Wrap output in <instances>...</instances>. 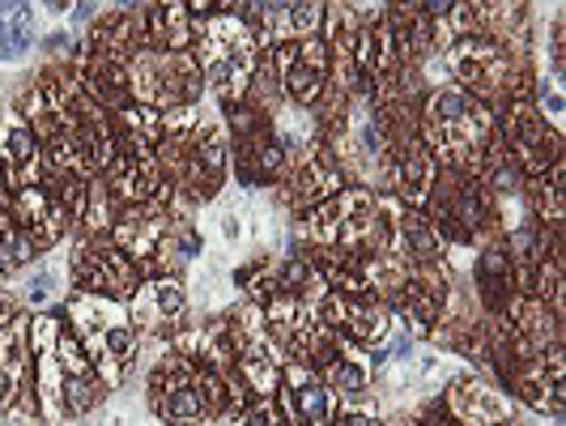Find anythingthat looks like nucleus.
I'll list each match as a JSON object with an SVG mask.
<instances>
[{"label": "nucleus", "instance_id": "21", "mask_svg": "<svg viewBox=\"0 0 566 426\" xmlns=\"http://www.w3.org/2000/svg\"><path fill=\"white\" fill-rule=\"evenodd\" d=\"M90 18H94V4H77L73 9V22H90Z\"/></svg>", "mask_w": 566, "mask_h": 426}, {"label": "nucleus", "instance_id": "17", "mask_svg": "<svg viewBox=\"0 0 566 426\" xmlns=\"http://www.w3.org/2000/svg\"><path fill=\"white\" fill-rule=\"evenodd\" d=\"M39 256V243L30 239L27 230L13 222V214L0 205V273H18V269H30Z\"/></svg>", "mask_w": 566, "mask_h": 426}, {"label": "nucleus", "instance_id": "18", "mask_svg": "<svg viewBox=\"0 0 566 426\" xmlns=\"http://www.w3.org/2000/svg\"><path fill=\"white\" fill-rule=\"evenodd\" d=\"M52 299H56V273L48 264H39L27 278V303L30 308H48Z\"/></svg>", "mask_w": 566, "mask_h": 426}, {"label": "nucleus", "instance_id": "15", "mask_svg": "<svg viewBox=\"0 0 566 426\" xmlns=\"http://www.w3.org/2000/svg\"><path fill=\"white\" fill-rule=\"evenodd\" d=\"M82 90L103 107V112H124V107H133V90H128V64H119V60H107V56H90L82 64Z\"/></svg>", "mask_w": 566, "mask_h": 426}, {"label": "nucleus", "instance_id": "20", "mask_svg": "<svg viewBox=\"0 0 566 426\" xmlns=\"http://www.w3.org/2000/svg\"><path fill=\"white\" fill-rule=\"evenodd\" d=\"M328 426H384V423L375 414H367V409H340V414H333Z\"/></svg>", "mask_w": 566, "mask_h": 426}, {"label": "nucleus", "instance_id": "13", "mask_svg": "<svg viewBox=\"0 0 566 426\" xmlns=\"http://www.w3.org/2000/svg\"><path fill=\"white\" fill-rule=\"evenodd\" d=\"M282 393L290 423L285 426H328L333 423V393L319 384V375L303 363L282 367Z\"/></svg>", "mask_w": 566, "mask_h": 426}, {"label": "nucleus", "instance_id": "23", "mask_svg": "<svg viewBox=\"0 0 566 426\" xmlns=\"http://www.w3.org/2000/svg\"><path fill=\"white\" fill-rule=\"evenodd\" d=\"M507 426H515V423H507Z\"/></svg>", "mask_w": 566, "mask_h": 426}, {"label": "nucleus", "instance_id": "7", "mask_svg": "<svg viewBox=\"0 0 566 426\" xmlns=\"http://www.w3.org/2000/svg\"><path fill=\"white\" fill-rule=\"evenodd\" d=\"M273 73L282 85V98L290 107H319L328 94V77H333V48L328 39H303V43H285L273 48Z\"/></svg>", "mask_w": 566, "mask_h": 426}, {"label": "nucleus", "instance_id": "3", "mask_svg": "<svg viewBox=\"0 0 566 426\" xmlns=\"http://www.w3.org/2000/svg\"><path fill=\"white\" fill-rule=\"evenodd\" d=\"M69 320H73V333L85 345V354H90V363L98 371V380L107 388H119L128 367L137 363V345H142V333L133 329L128 308L115 303V299H103V294L73 290Z\"/></svg>", "mask_w": 566, "mask_h": 426}, {"label": "nucleus", "instance_id": "6", "mask_svg": "<svg viewBox=\"0 0 566 426\" xmlns=\"http://www.w3.org/2000/svg\"><path fill=\"white\" fill-rule=\"evenodd\" d=\"M494 137L507 149V158L520 167L524 179H541L563 158V128H554L533 107V98H511L494 120Z\"/></svg>", "mask_w": 566, "mask_h": 426}, {"label": "nucleus", "instance_id": "16", "mask_svg": "<svg viewBox=\"0 0 566 426\" xmlns=\"http://www.w3.org/2000/svg\"><path fill=\"white\" fill-rule=\"evenodd\" d=\"M354 350H358V345H349V341L340 337V354L333 363L319 367V384H324L328 393H337V397H363V393H367L370 375Z\"/></svg>", "mask_w": 566, "mask_h": 426}, {"label": "nucleus", "instance_id": "19", "mask_svg": "<svg viewBox=\"0 0 566 426\" xmlns=\"http://www.w3.org/2000/svg\"><path fill=\"white\" fill-rule=\"evenodd\" d=\"M234 426H285V418L273 401H252V405L239 409V423Z\"/></svg>", "mask_w": 566, "mask_h": 426}, {"label": "nucleus", "instance_id": "4", "mask_svg": "<svg viewBox=\"0 0 566 426\" xmlns=\"http://www.w3.org/2000/svg\"><path fill=\"white\" fill-rule=\"evenodd\" d=\"M422 214L430 218L434 235L443 239V248H478L490 222L499 218V200L482 188L478 170L439 167Z\"/></svg>", "mask_w": 566, "mask_h": 426}, {"label": "nucleus", "instance_id": "12", "mask_svg": "<svg viewBox=\"0 0 566 426\" xmlns=\"http://www.w3.org/2000/svg\"><path fill=\"white\" fill-rule=\"evenodd\" d=\"M443 409L452 414L455 426H507L515 423V401L503 397L499 388H490L478 375L455 380L443 397Z\"/></svg>", "mask_w": 566, "mask_h": 426}, {"label": "nucleus", "instance_id": "10", "mask_svg": "<svg viewBox=\"0 0 566 426\" xmlns=\"http://www.w3.org/2000/svg\"><path fill=\"white\" fill-rule=\"evenodd\" d=\"M128 308V320L137 333H154V337H170L184 315H188V294H184V282L170 278V273H158V278H145L137 285V294L124 303Z\"/></svg>", "mask_w": 566, "mask_h": 426}, {"label": "nucleus", "instance_id": "8", "mask_svg": "<svg viewBox=\"0 0 566 426\" xmlns=\"http://www.w3.org/2000/svg\"><path fill=\"white\" fill-rule=\"evenodd\" d=\"M145 282V264L133 260L128 252H119L112 239H85L82 252L73 256V285L82 294H103L115 303H128L137 294V285Z\"/></svg>", "mask_w": 566, "mask_h": 426}, {"label": "nucleus", "instance_id": "9", "mask_svg": "<svg viewBox=\"0 0 566 426\" xmlns=\"http://www.w3.org/2000/svg\"><path fill=\"white\" fill-rule=\"evenodd\" d=\"M170 197H175V193H167V184H163V193H158L154 200H142V205L119 209L107 239H112L119 252H128L133 260H142V264H145L149 256H158L163 239H167V230L175 227L170 205H167Z\"/></svg>", "mask_w": 566, "mask_h": 426}, {"label": "nucleus", "instance_id": "5", "mask_svg": "<svg viewBox=\"0 0 566 426\" xmlns=\"http://www.w3.org/2000/svg\"><path fill=\"white\" fill-rule=\"evenodd\" d=\"M128 90H133L137 107L167 115L175 107H197V98L205 94V77H200V64L192 52L145 48L128 60Z\"/></svg>", "mask_w": 566, "mask_h": 426}, {"label": "nucleus", "instance_id": "1", "mask_svg": "<svg viewBox=\"0 0 566 426\" xmlns=\"http://www.w3.org/2000/svg\"><path fill=\"white\" fill-rule=\"evenodd\" d=\"M418 142L439 167L478 170L485 145L494 142V112L455 85H439L418 107Z\"/></svg>", "mask_w": 566, "mask_h": 426}, {"label": "nucleus", "instance_id": "14", "mask_svg": "<svg viewBox=\"0 0 566 426\" xmlns=\"http://www.w3.org/2000/svg\"><path fill=\"white\" fill-rule=\"evenodd\" d=\"M473 285H478V303L490 315H503L511 308V299L520 294L515 290V264H511L503 239L482 243V252L473 260Z\"/></svg>", "mask_w": 566, "mask_h": 426}, {"label": "nucleus", "instance_id": "2", "mask_svg": "<svg viewBox=\"0 0 566 426\" xmlns=\"http://www.w3.org/2000/svg\"><path fill=\"white\" fill-rule=\"evenodd\" d=\"M192 56L200 64L205 85L222 98V107H239L248 98V85H252L264 52H260L255 30L234 13V4H227L218 18H200L197 22Z\"/></svg>", "mask_w": 566, "mask_h": 426}, {"label": "nucleus", "instance_id": "11", "mask_svg": "<svg viewBox=\"0 0 566 426\" xmlns=\"http://www.w3.org/2000/svg\"><path fill=\"white\" fill-rule=\"evenodd\" d=\"M30 320L27 315H13L0 324V414L4 409H18V405H34L30 397Z\"/></svg>", "mask_w": 566, "mask_h": 426}, {"label": "nucleus", "instance_id": "22", "mask_svg": "<svg viewBox=\"0 0 566 426\" xmlns=\"http://www.w3.org/2000/svg\"><path fill=\"white\" fill-rule=\"evenodd\" d=\"M0 282H4V273H0Z\"/></svg>", "mask_w": 566, "mask_h": 426}]
</instances>
